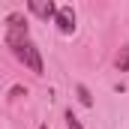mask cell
<instances>
[{"label": "cell", "mask_w": 129, "mask_h": 129, "mask_svg": "<svg viewBox=\"0 0 129 129\" xmlns=\"http://www.w3.org/2000/svg\"><path fill=\"white\" fill-rule=\"evenodd\" d=\"M63 117H66V129H84V126H81V120H78L72 111H66Z\"/></svg>", "instance_id": "obj_7"}, {"label": "cell", "mask_w": 129, "mask_h": 129, "mask_svg": "<svg viewBox=\"0 0 129 129\" xmlns=\"http://www.w3.org/2000/svg\"><path fill=\"white\" fill-rule=\"evenodd\" d=\"M27 12H33L42 21H54L57 15V3L54 0H27Z\"/></svg>", "instance_id": "obj_4"}, {"label": "cell", "mask_w": 129, "mask_h": 129, "mask_svg": "<svg viewBox=\"0 0 129 129\" xmlns=\"http://www.w3.org/2000/svg\"><path fill=\"white\" fill-rule=\"evenodd\" d=\"M54 24L63 36H72L78 30V18H75V9L72 6H57V15H54Z\"/></svg>", "instance_id": "obj_3"}, {"label": "cell", "mask_w": 129, "mask_h": 129, "mask_svg": "<svg viewBox=\"0 0 129 129\" xmlns=\"http://www.w3.org/2000/svg\"><path fill=\"white\" fill-rule=\"evenodd\" d=\"M12 54L18 57V63H24V66H27L33 75H42V72H45L42 54H39V48H36V42H33V39H24V42L12 45Z\"/></svg>", "instance_id": "obj_1"}, {"label": "cell", "mask_w": 129, "mask_h": 129, "mask_svg": "<svg viewBox=\"0 0 129 129\" xmlns=\"http://www.w3.org/2000/svg\"><path fill=\"white\" fill-rule=\"evenodd\" d=\"M24 39H30L24 12H9V15H6V45L12 48V45H18V42H24Z\"/></svg>", "instance_id": "obj_2"}, {"label": "cell", "mask_w": 129, "mask_h": 129, "mask_svg": "<svg viewBox=\"0 0 129 129\" xmlns=\"http://www.w3.org/2000/svg\"><path fill=\"white\" fill-rule=\"evenodd\" d=\"M114 66H117L120 72H129V45H123V48L117 51V57H114Z\"/></svg>", "instance_id": "obj_6"}, {"label": "cell", "mask_w": 129, "mask_h": 129, "mask_svg": "<svg viewBox=\"0 0 129 129\" xmlns=\"http://www.w3.org/2000/svg\"><path fill=\"white\" fill-rule=\"evenodd\" d=\"M75 93H78V102L84 108H93V96H90V87L87 84H75Z\"/></svg>", "instance_id": "obj_5"}, {"label": "cell", "mask_w": 129, "mask_h": 129, "mask_svg": "<svg viewBox=\"0 0 129 129\" xmlns=\"http://www.w3.org/2000/svg\"><path fill=\"white\" fill-rule=\"evenodd\" d=\"M36 129H48V123H39V126H36Z\"/></svg>", "instance_id": "obj_8"}]
</instances>
